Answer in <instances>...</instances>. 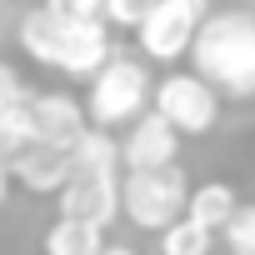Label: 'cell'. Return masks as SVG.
I'll list each match as a JSON object with an SVG mask.
<instances>
[{
	"mask_svg": "<svg viewBox=\"0 0 255 255\" xmlns=\"http://www.w3.org/2000/svg\"><path fill=\"white\" fill-rule=\"evenodd\" d=\"M60 20H65V15H60ZM110 60H115V50H110V25H105V20H65L60 50H55V70H60V75L90 85Z\"/></svg>",
	"mask_w": 255,
	"mask_h": 255,
	"instance_id": "52a82bcc",
	"label": "cell"
},
{
	"mask_svg": "<svg viewBox=\"0 0 255 255\" xmlns=\"http://www.w3.org/2000/svg\"><path fill=\"white\" fill-rule=\"evenodd\" d=\"M180 130L160 115V110H145L130 130L120 135V160L125 170H165V165H180Z\"/></svg>",
	"mask_w": 255,
	"mask_h": 255,
	"instance_id": "ba28073f",
	"label": "cell"
},
{
	"mask_svg": "<svg viewBox=\"0 0 255 255\" xmlns=\"http://www.w3.org/2000/svg\"><path fill=\"white\" fill-rule=\"evenodd\" d=\"M150 105H155L150 70H145V60H130V55H115V60L85 85L90 130H130Z\"/></svg>",
	"mask_w": 255,
	"mask_h": 255,
	"instance_id": "7a4b0ae2",
	"label": "cell"
},
{
	"mask_svg": "<svg viewBox=\"0 0 255 255\" xmlns=\"http://www.w3.org/2000/svg\"><path fill=\"white\" fill-rule=\"evenodd\" d=\"M240 205H245V200L235 195V185H230V180H200V185L190 190V210H185V215H190L195 225H205V230H215V235H220V230L235 220V210H240Z\"/></svg>",
	"mask_w": 255,
	"mask_h": 255,
	"instance_id": "8fae6325",
	"label": "cell"
},
{
	"mask_svg": "<svg viewBox=\"0 0 255 255\" xmlns=\"http://www.w3.org/2000/svg\"><path fill=\"white\" fill-rule=\"evenodd\" d=\"M190 70L210 80L225 100H250L255 95V15L215 10L190 50Z\"/></svg>",
	"mask_w": 255,
	"mask_h": 255,
	"instance_id": "6da1fadb",
	"label": "cell"
},
{
	"mask_svg": "<svg viewBox=\"0 0 255 255\" xmlns=\"http://www.w3.org/2000/svg\"><path fill=\"white\" fill-rule=\"evenodd\" d=\"M180 135H210L215 120H220V90L210 80H200L195 70H175L155 85V105Z\"/></svg>",
	"mask_w": 255,
	"mask_h": 255,
	"instance_id": "5b68a950",
	"label": "cell"
},
{
	"mask_svg": "<svg viewBox=\"0 0 255 255\" xmlns=\"http://www.w3.org/2000/svg\"><path fill=\"white\" fill-rule=\"evenodd\" d=\"M45 10L65 20H105V0H45Z\"/></svg>",
	"mask_w": 255,
	"mask_h": 255,
	"instance_id": "d6986e66",
	"label": "cell"
},
{
	"mask_svg": "<svg viewBox=\"0 0 255 255\" xmlns=\"http://www.w3.org/2000/svg\"><path fill=\"white\" fill-rule=\"evenodd\" d=\"M160 0H105V25L110 30H140Z\"/></svg>",
	"mask_w": 255,
	"mask_h": 255,
	"instance_id": "e0dca14e",
	"label": "cell"
},
{
	"mask_svg": "<svg viewBox=\"0 0 255 255\" xmlns=\"http://www.w3.org/2000/svg\"><path fill=\"white\" fill-rule=\"evenodd\" d=\"M30 120H35V140H50V145H65V150H75L80 135L90 130L85 100H75V95H65V90H40V95H30Z\"/></svg>",
	"mask_w": 255,
	"mask_h": 255,
	"instance_id": "9c48e42d",
	"label": "cell"
},
{
	"mask_svg": "<svg viewBox=\"0 0 255 255\" xmlns=\"http://www.w3.org/2000/svg\"><path fill=\"white\" fill-rule=\"evenodd\" d=\"M70 150L65 145H50V140H30L20 155H15V165H10V175H15V185H25L30 195H60L65 185H70Z\"/></svg>",
	"mask_w": 255,
	"mask_h": 255,
	"instance_id": "30bf717a",
	"label": "cell"
},
{
	"mask_svg": "<svg viewBox=\"0 0 255 255\" xmlns=\"http://www.w3.org/2000/svg\"><path fill=\"white\" fill-rule=\"evenodd\" d=\"M120 185L125 175H100V170H75L70 185L55 195V215L60 220H80L95 230H110L125 210H120Z\"/></svg>",
	"mask_w": 255,
	"mask_h": 255,
	"instance_id": "8992f818",
	"label": "cell"
},
{
	"mask_svg": "<svg viewBox=\"0 0 255 255\" xmlns=\"http://www.w3.org/2000/svg\"><path fill=\"white\" fill-rule=\"evenodd\" d=\"M20 105H30V90H25V80H20V70L10 60H0V115L20 110Z\"/></svg>",
	"mask_w": 255,
	"mask_h": 255,
	"instance_id": "ac0fdd59",
	"label": "cell"
},
{
	"mask_svg": "<svg viewBox=\"0 0 255 255\" xmlns=\"http://www.w3.org/2000/svg\"><path fill=\"white\" fill-rule=\"evenodd\" d=\"M105 255H135L130 245H105Z\"/></svg>",
	"mask_w": 255,
	"mask_h": 255,
	"instance_id": "44dd1931",
	"label": "cell"
},
{
	"mask_svg": "<svg viewBox=\"0 0 255 255\" xmlns=\"http://www.w3.org/2000/svg\"><path fill=\"white\" fill-rule=\"evenodd\" d=\"M10 185H15V175H10V165H0V205L10 200Z\"/></svg>",
	"mask_w": 255,
	"mask_h": 255,
	"instance_id": "ffe728a7",
	"label": "cell"
},
{
	"mask_svg": "<svg viewBox=\"0 0 255 255\" xmlns=\"http://www.w3.org/2000/svg\"><path fill=\"white\" fill-rule=\"evenodd\" d=\"M45 255H105V230L95 225H80V220H50L45 240H40Z\"/></svg>",
	"mask_w": 255,
	"mask_h": 255,
	"instance_id": "4fadbf2b",
	"label": "cell"
},
{
	"mask_svg": "<svg viewBox=\"0 0 255 255\" xmlns=\"http://www.w3.org/2000/svg\"><path fill=\"white\" fill-rule=\"evenodd\" d=\"M220 240H225V255H255V200H245L235 210V220L220 230Z\"/></svg>",
	"mask_w": 255,
	"mask_h": 255,
	"instance_id": "2e32d148",
	"label": "cell"
},
{
	"mask_svg": "<svg viewBox=\"0 0 255 255\" xmlns=\"http://www.w3.org/2000/svg\"><path fill=\"white\" fill-rule=\"evenodd\" d=\"M215 230H205V225H195L190 215L185 220H175L165 235H160V255H210L215 250Z\"/></svg>",
	"mask_w": 255,
	"mask_h": 255,
	"instance_id": "5bb4252c",
	"label": "cell"
},
{
	"mask_svg": "<svg viewBox=\"0 0 255 255\" xmlns=\"http://www.w3.org/2000/svg\"><path fill=\"white\" fill-rule=\"evenodd\" d=\"M210 0H160V5L150 10V20L135 30L140 40V55L155 60V65H175L180 55L195 50L205 20H210Z\"/></svg>",
	"mask_w": 255,
	"mask_h": 255,
	"instance_id": "277c9868",
	"label": "cell"
},
{
	"mask_svg": "<svg viewBox=\"0 0 255 255\" xmlns=\"http://www.w3.org/2000/svg\"><path fill=\"white\" fill-rule=\"evenodd\" d=\"M190 180L180 165H165V170H125V185H120V210L135 230H150V235H165L175 220H185L190 210Z\"/></svg>",
	"mask_w": 255,
	"mask_h": 255,
	"instance_id": "3957f363",
	"label": "cell"
},
{
	"mask_svg": "<svg viewBox=\"0 0 255 255\" xmlns=\"http://www.w3.org/2000/svg\"><path fill=\"white\" fill-rule=\"evenodd\" d=\"M60 30H65V20L55 15V10H30L25 20H20V30H15V40H20V50L35 60V65H45V70H55V50H60Z\"/></svg>",
	"mask_w": 255,
	"mask_h": 255,
	"instance_id": "7c38bea8",
	"label": "cell"
},
{
	"mask_svg": "<svg viewBox=\"0 0 255 255\" xmlns=\"http://www.w3.org/2000/svg\"><path fill=\"white\" fill-rule=\"evenodd\" d=\"M35 140V120H30V105L20 110H5L0 115V165H15V155Z\"/></svg>",
	"mask_w": 255,
	"mask_h": 255,
	"instance_id": "9a60e30c",
	"label": "cell"
}]
</instances>
